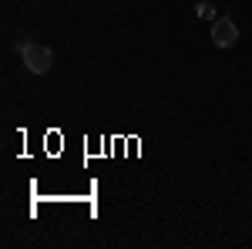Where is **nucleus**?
<instances>
[{
  "mask_svg": "<svg viewBox=\"0 0 252 249\" xmlns=\"http://www.w3.org/2000/svg\"><path fill=\"white\" fill-rule=\"evenodd\" d=\"M17 51H20V58H24V64H27L31 74H47V71L54 68V51L44 47V44H34V40L20 37L17 40Z\"/></svg>",
  "mask_w": 252,
  "mask_h": 249,
  "instance_id": "1",
  "label": "nucleus"
},
{
  "mask_svg": "<svg viewBox=\"0 0 252 249\" xmlns=\"http://www.w3.org/2000/svg\"><path fill=\"white\" fill-rule=\"evenodd\" d=\"M209 37H212L215 47H232L235 40H239V27H235L232 17H215V20H212V31H209Z\"/></svg>",
  "mask_w": 252,
  "mask_h": 249,
  "instance_id": "2",
  "label": "nucleus"
},
{
  "mask_svg": "<svg viewBox=\"0 0 252 249\" xmlns=\"http://www.w3.org/2000/svg\"><path fill=\"white\" fill-rule=\"evenodd\" d=\"M195 17H202V20H215L219 14H215L212 3H205V0H202V3H195Z\"/></svg>",
  "mask_w": 252,
  "mask_h": 249,
  "instance_id": "3",
  "label": "nucleus"
}]
</instances>
